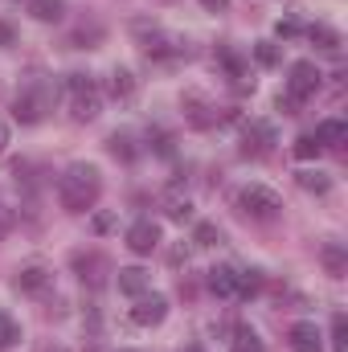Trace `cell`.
Instances as JSON below:
<instances>
[{"instance_id": "cell-34", "label": "cell", "mask_w": 348, "mask_h": 352, "mask_svg": "<svg viewBox=\"0 0 348 352\" xmlns=\"http://www.w3.org/2000/svg\"><path fill=\"white\" fill-rule=\"evenodd\" d=\"M4 148H8V127L0 123V152H4Z\"/></svg>"}, {"instance_id": "cell-28", "label": "cell", "mask_w": 348, "mask_h": 352, "mask_svg": "<svg viewBox=\"0 0 348 352\" xmlns=\"http://www.w3.org/2000/svg\"><path fill=\"white\" fill-rule=\"evenodd\" d=\"M295 156H299V160H312V156H320V144H316V135H299V140H295Z\"/></svg>"}, {"instance_id": "cell-13", "label": "cell", "mask_w": 348, "mask_h": 352, "mask_svg": "<svg viewBox=\"0 0 348 352\" xmlns=\"http://www.w3.org/2000/svg\"><path fill=\"white\" fill-rule=\"evenodd\" d=\"M184 111H188V123H193V127H209V123H217V111H213L201 94H184Z\"/></svg>"}, {"instance_id": "cell-18", "label": "cell", "mask_w": 348, "mask_h": 352, "mask_svg": "<svg viewBox=\"0 0 348 352\" xmlns=\"http://www.w3.org/2000/svg\"><path fill=\"white\" fill-rule=\"evenodd\" d=\"M107 90H111V98H131L135 94V74L131 70H111V82H107Z\"/></svg>"}, {"instance_id": "cell-33", "label": "cell", "mask_w": 348, "mask_h": 352, "mask_svg": "<svg viewBox=\"0 0 348 352\" xmlns=\"http://www.w3.org/2000/svg\"><path fill=\"white\" fill-rule=\"evenodd\" d=\"M4 234H8V213L0 209V238H4Z\"/></svg>"}, {"instance_id": "cell-35", "label": "cell", "mask_w": 348, "mask_h": 352, "mask_svg": "<svg viewBox=\"0 0 348 352\" xmlns=\"http://www.w3.org/2000/svg\"><path fill=\"white\" fill-rule=\"evenodd\" d=\"M180 352H205V349H201V344H184Z\"/></svg>"}, {"instance_id": "cell-12", "label": "cell", "mask_w": 348, "mask_h": 352, "mask_svg": "<svg viewBox=\"0 0 348 352\" xmlns=\"http://www.w3.org/2000/svg\"><path fill=\"white\" fill-rule=\"evenodd\" d=\"M160 205H164V217H168V221H193V201H188L180 188H168Z\"/></svg>"}, {"instance_id": "cell-27", "label": "cell", "mask_w": 348, "mask_h": 352, "mask_svg": "<svg viewBox=\"0 0 348 352\" xmlns=\"http://www.w3.org/2000/svg\"><path fill=\"white\" fill-rule=\"evenodd\" d=\"M111 152H115L119 160H135V144H131V135H111Z\"/></svg>"}, {"instance_id": "cell-17", "label": "cell", "mask_w": 348, "mask_h": 352, "mask_svg": "<svg viewBox=\"0 0 348 352\" xmlns=\"http://www.w3.org/2000/svg\"><path fill=\"white\" fill-rule=\"evenodd\" d=\"M29 12L37 21H45V25H54V21L66 16V0H29Z\"/></svg>"}, {"instance_id": "cell-15", "label": "cell", "mask_w": 348, "mask_h": 352, "mask_svg": "<svg viewBox=\"0 0 348 352\" xmlns=\"http://www.w3.org/2000/svg\"><path fill=\"white\" fill-rule=\"evenodd\" d=\"M234 287H238V270H234V266H213V270H209V291H213V295L234 299Z\"/></svg>"}, {"instance_id": "cell-23", "label": "cell", "mask_w": 348, "mask_h": 352, "mask_svg": "<svg viewBox=\"0 0 348 352\" xmlns=\"http://www.w3.org/2000/svg\"><path fill=\"white\" fill-rule=\"evenodd\" d=\"M262 287L259 270H238V287H234V295H242V299H250L254 291Z\"/></svg>"}, {"instance_id": "cell-10", "label": "cell", "mask_w": 348, "mask_h": 352, "mask_svg": "<svg viewBox=\"0 0 348 352\" xmlns=\"http://www.w3.org/2000/svg\"><path fill=\"white\" fill-rule=\"evenodd\" d=\"M287 344H291L295 352H320V349H324V336H320V328H316V324H307V320H303V324H295V328L287 332Z\"/></svg>"}, {"instance_id": "cell-5", "label": "cell", "mask_w": 348, "mask_h": 352, "mask_svg": "<svg viewBox=\"0 0 348 352\" xmlns=\"http://www.w3.org/2000/svg\"><path fill=\"white\" fill-rule=\"evenodd\" d=\"M320 78H324V74H320L312 62H295V66H291V78H287V98H291L295 107L307 102V98L320 90Z\"/></svg>"}, {"instance_id": "cell-20", "label": "cell", "mask_w": 348, "mask_h": 352, "mask_svg": "<svg viewBox=\"0 0 348 352\" xmlns=\"http://www.w3.org/2000/svg\"><path fill=\"white\" fill-rule=\"evenodd\" d=\"M230 352H262V340L254 328H238L234 340H230Z\"/></svg>"}, {"instance_id": "cell-26", "label": "cell", "mask_w": 348, "mask_h": 352, "mask_svg": "<svg viewBox=\"0 0 348 352\" xmlns=\"http://www.w3.org/2000/svg\"><path fill=\"white\" fill-rule=\"evenodd\" d=\"M254 58H259L262 66H279V58H283V54H279V45H274V41H259V45H254Z\"/></svg>"}, {"instance_id": "cell-3", "label": "cell", "mask_w": 348, "mask_h": 352, "mask_svg": "<svg viewBox=\"0 0 348 352\" xmlns=\"http://www.w3.org/2000/svg\"><path fill=\"white\" fill-rule=\"evenodd\" d=\"M66 94H70V115H74L78 123L98 119V111H102V90L94 87V78H87V74H70Z\"/></svg>"}, {"instance_id": "cell-16", "label": "cell", "mask_w": 348, "mask_h": 352, "mask_svg": "<svg viewBox=\"0 0 348 352\" xmlns=\"http://www.w3.org/2000/svg\"><path fill=\"white\" fill-rule=\"evenodd\" d=\"M144 50H148V58H176V54H184V45L176 37H168V33H152L144 41Z\"/></svg>"}, {"instance_id": "cell-11", "label": "cell", "mask_w": 348, "mask_h": 352, "mask_svg": "<svg viewBox=\"0 0 348 352\" xmlns=\"http://www.w3.org/2000/svg\"><path fill=\"white\" fill-rule=\"evenodd\" d=\"M74 270L83 274V283L90 278V287H98L102 283V274H111V266L102 254H74Z\"/></svg>"}, {"instance_id": "cell-31", "label": "cell", "mask_w": 348, "mask_h": 352, "mask_svg": "<svg viewBox=\"0 0 348 352\" xmlns=\"http://www.w3.org/2000/svg\"><path fill=\"white\" fill-rule=\"evenodd\" d=\"M274 33H279V37H295V33H299V25H295V21H279V25H274Z\"/></svg>"}, {"instance_id": "cell-24", "label": "cell", "mask_w": 348, "mask_h": 352, "mask_svg": "<svg viewBox=\"0 0 348 352\" xmlns=\"http://www.w3.org/2000/svg\"><path fill=\"white\" fill-rule=\"evenodd\" d=\"M193 238H197V246H217V242H221V234H217L213 221H197V234H193Z\"/></svg>"}, {"instance_id": "cell-25", "label": "cell", "mask_w": 348, "mask_h": 352, "mask_svg": "<svg viewBox=\"0 0 348 352\" xmlns=\"http://www.w3.org/2000/svg\"><path fill=\"white\" fill-rule=\"evenodd\" d=\"M299 184H303L307 192H328V188H332V180L324 173H299Z\"/></svg>"}, {"instance_id": "cell-22", "label": "cell", "mask_w": 348, "mask_h": 352, "mask_svg": "<svg viewBox=\"0 0 348 352\" xmlns=\"http://www.w3.org/2000/svg\"><path fill=\"white\" fill-rule=\"evenodd\" d=\"M17 340H21V324L8 311H0V349H12Z\"/></svg>"}, {"instance_id": "cell-14", "label": "cell", "mask_w": 348, "mask_h": 352, "mask_svg": "<svg viewBox=\"0 0 348 352\" xmlns=\"http://www.w3.org/2000/svg\"><path fill=\"white\" fill-rule=\"evenodd\" d=\"M345 140H348L345 119H324V123L316 127V144H320V148H336V144H345Z\"/></svg>"}, {"instance_id": "cell-4", "label": "cell", "mask_w": 348, "mask_h": 352, "mask_svg": "<svg viewBox=\"0 0 348 352\" xmlns=\"http://www.w3.org/2000/svg\"><path fill=\"white\" fill-rule=\"evenodd\" d=\"M238 209L246 217H254V221H274L283 213V197L274 188H266V184H246L238 192Z\"/></svg>"}, {"instance_id": "cell-19", "label": "cell", "mask_w": 348, "mask_h": 352, "mask_svg": "<svg viewBox=\"0 0 348 352\" xmlns=\"http://www.w3.org/2000/svg\"><path fill=\"white\" fill-rule=\"evenodd\" d=\"M320 258H324V266H328V274H332V278H345L348 258H345V250H340L336 242H328V246L320 250Z\"/></svg>"}, {"instance_id": "cell-7", "label": "cell", "mask_w": 348, "mask_h": 352, "mask_svg": "<svg viewBox=\"0 0 348 352\" xmlns=\"http://www.w3.org/2000/svg\"><path fill=\"white\" fill-rule=\"evenodd\" d=\"M12 287L25 291V295H45V291L54 287V270H45V266H25V270H17Z\"/></svg>"}, {"instance_id": "cell-29", "label": "cell", "mask_w": 348, "mask_h": 352, "mask_svg": "<svg viewBox=\"0 0 348 352\" xmlns=\"http://www.w3.org/2000/svg\"><path fill=\"white\" fill-rule=\"evenodd\" d=\"M332 336H336V352H345V349H348V324H345V316H336V324H332Z\"/></svg>"}, {"instance_id": "cell-1", "label": "cell", "mask_w": 348, "mask_h": 352, "mask_svg": "<svg viewBox=\"0 0 348 352\" xmlns=\"http://www.w3.org/2000/svg\"><path fill=\"white\" fill-rule=\"evenodd\" d=\"M98 192H102V176H98L94 164H70L62 173V180H58V201H62L66 213H87V209H94Z\"/></svg>"}, {"instance_id": "cell-21", "label": "cell", "mask_w": 348, "mask_h": 352, "mask_svg": "<svg viewBox=\"0 0 348 352\" xmlns=\"http://www.w3.org/2000/svg\"><path fill=\"white\" fill-rule=\"evenodd\" d=\"M307 37H312L320 50H340V33H336V29H328V25H312V29H307Z\"/></svg>"}, {"instance_id": "cell-6", "label": "cell", "mask_w": 348, "mask_h": 352, "mask_svg": "<svg viewBox=\"0 0 348 352\" xmlns=\"http://www.w3.org/2000/svg\"><path fill=\"white\" fill-rule=\"evenodd\" d=\"M164 316H168L164 295H140L131 307V324H140V328H156V324H164Z\"/></svg>"}, {"instance_id": "cell-9", "label": "cell", "mask_w": 348, "mask_h": 352, "mask_svg": "<svg viewBox=\"0 0 348 352\" xmlns=\"http://www.w3.org/2000/svg\"><path fill=\"white\" fill-rule=\"evenodd\" d=\"M115 283H119V291H123V295L140 299V295H148V287H152V274H148V270H140V266H123V270L115 274Z\"/></svg>"}, {"instance_id": "cell-30", "label": "cell", "mask_w": 348, "mask_h": 352, "mask_svg": "<svg viewBox=\"0 0 348 352\" xmlns=\"http://www.w3.org/2000/svg\"><path fill=\"white\" fill-rule=\"evenodd\" d=\"M8 45H17V29L8 21H0V50H8Z\"/></svg>"}, {"instance_id": "cell-32", "label": "cell", "mask_w": 348, "mask_h": 352, "mask_svg": "<svg viewBox=\"0 0 348 352\" xmlns=\"http://www.w3.org/2000/svg\"><path fill=\"white\" fill-rule=\"evenodd\" d=\"M201 4H205L209 12H226V8H230V0H201Z\"/></svg>"}, {"instance_id": "cell-8", "label": "cell", "mask_w": 348, "mask_h": 352, "mask_svg": "<svg viewBox=\"0 0 348 352\" xmlns=\"http://www.w3.org/2000/svg\"><path fill=\"white\" fill-rule=\"evenodd\" d=\"M127 246H131L135 254H152V250L160 246V226H156V221H135V226L127 230Z\"/></svg>"}, {"instance_id": "cell-2", "label": "cell", "mask_w": 348, "mask_h": 352, "mask_svg": "<svg viewBox=\"0 0 348 352\" xmlns=\"http://www.w3.org/2000/svg\"><path fill=\"white\" fill-rule=\"evenodd\" d=\"M50 107H54V82L33 78V82H25V87H21L17 102H12V115H17V123L33 127V123H41V119H45V111H50Z\"/></svg>"}]
</instances>
